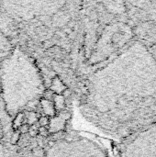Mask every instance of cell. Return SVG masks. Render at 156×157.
Returning a JSON list of instances; mask_svg holds the SVG:
<instances>
[{
  "mask_svg": "<svg viewBox=\"0 0 156 157\" xmlns=\"http://www.w3.org/2000/svg\"><path fill=\"white\" fill-rule=\"evenodd\" d=\"M88 107L105 132L122 140L156 122V59L133 40L91 75Z\"/></svg>",
  "mask_w": 156,
  "mask_h": 157,
  "instance_id": "6da1fadb",
  "label": "cell"
},
{
  "mask_svg": "<svg viewBox=\"0 0 156 157\" xmlns=\"http://www.w3.org/2000/svg\"><path fill=\"white\" fill-rule=\"evenodd\" d=\"M0 88L6 109L12 117L45 91L39 69L19 48L10 52L0 64Z\"/></svg>",
  "mask_w": 156,
  "mask_h": 157,
  "instance_id": "7a4b0ae2",
  "label": "cell"
},
{
  "mask_svg": "<svg viewBox=\"0 0 156 157\" xmlns=\"http://www.w3.org/2000/svg\"><path fill=\"white\" fill-rule=\"evenodd\" d=\"M125 6L135 40L151 50L156 45V1H125Z\"/></svg>",
  "mask_w": 156,
  "mask_h": 157,
  "instance_id": "3957f363",
  "label": "cell"
},
{
  "mask_svg": "<svg viewBox=\"0 0 156 157\" xmlns=\"http://www.w3.org/2000/svg\"><path fill=\"white\" fill-rule=\"evenodd\" d=\"M44 157H108L94 141L81 136L61 139L45 152Z\"/></svg>",
  "mask_w": 156,
  "mask_h": 157,
  "instance_id": "277c9868",
  "label": "cell"
},
{
  "mask_svg": "<svg viewBox=\"0 0 156 157\" xmlns=\"http://www.w3.org/2000/svg\"><path fill=\"white\" fill-rule=\"evenodd\" d=\"M119 157H156V122L122 140Z\"/></svg>",
  "mask_w": 156,
  "mask_h": 157,
  "instance_id": "5b68a950",
  "label": "cell"
},
{
  "mask_svg": "<svg viewBox=\"0 0 156 157\" xmlns=\"http://www.w3.org/2000/svg\"><path fill=\"white\" fill-rule=\"evenodd\" d=\"M69 117V113L67 112H61L58 116H54L50 120L49 122V132L51 133H58L61 132L64 127H65V123L68 120Z\"/></svg>",
  "mask_w": 156,
  "mask_h": 157,
  "instance_id": "8992f818",
  "label": "cell"
},
{
  "mask_svg": "<svg viewBox=\"0 0 156 157\" xmlns=\"http://www.w3.org/2000/svg\"><path fill=\"white\" fill-rule=\"evenodd\" d=\"M40 106H41V109L43 110V112L45 113L46 117L49 116V117H54L55 114H56V109L54 108V105L52 103V101L51 100H48V99H45V98H41L40 99Z\"/></svg>",
  "mask_w": 156,
  "mask_h": 157,
  "instance_id": "52a82bcc",
  "label": "cell"
},
{
  "mask_svg": "<svg viewBox=\"0 0 156 157\" xmlns=\"http://www.w3.org/2000/svg\"><path fill=\"white\" fill-rule=\"evenodd\" d=\"M67 89L66 86L61 81V79L57 76H55L52 81H51V85L50 86V90L53 93H55V95H62L65 90Z\"/></svg>",
  "mask_w": 156,
  "mask_h": 157,
  "instance_id": "ba28073f",
  "label": "cell"
},
{
  "mask_svg": "<svg viewBox=\"0 0 156 157\" xmlns=\"http://www.w3.org/2000/svg\"><path fill=\"white\" fill-rule=\"evenodd\" d=\"M52 103L54 105V108L56 110H63L65 108V98L63 95H55L52 98Z\"/></svg>",
  "mask_w": 156,
  "mask_h": 157,
  "instance_id": "9c48e42d",
  "label": "cell"
},
{
  "mask_svg": "<svg viewBox=\"0 0 156 157\" xmlns=\"http://www.w3.org/2000/svg\"><path fill=\"white\" fill-rule=\"evenodd\" d=\"M23 118H24V115L21 112L16 115L14 121H13V127L14 129H16V131L18 130L21 125H23Z\"/></svg>",
  "mask_w": 156,
  "mask_h": 157,
  "instance_id": "30bf717a",
  "label": "cell"
},
{
  "mask_svg": "<svg viewBox=\"0 0 156 157\" xmlns=\"http://www.w3.org/2000/svg\"><path fill=\"white\" fill-rule=\"evenodd\" d=\"M38 121V116L35 112H29V125L32 126Z\"/></svg>",
  "mask_w": 156,
  "mask_h": 157,
  "instance_id": "8fae6325",
  "label": "cell"
},
{
  "mask_svg": "<svg viewBox=\"0 0 156 157\" xmlns=\"http://www.w3.org/2000/svg\"><path fill=\"white\" fill-rule=\"evenodd\" d=\"M19 138H20V132L17 130L15 132H13V134H12V136H11V139H10L11 144H16L18 142Z\"/></svg>",
  "mask_w": 156,
  "mask_h": 157,
  "instance_id": "7c38bea8",
  "label": "cell"
},
{
  "mask_svg": "<svg viewBox=\"0 0 156 157\" xmlns=\"http://www.w3.org/2000/svg\"><path fill=\"white\" fill-rule=\"evenodd\" d=\"M49 122H50V120L44 116V117H40L39 119V124H40V127H46L49 125Z\"/></svg>",
  "mask_w": 156,
  "mask_h": 157,
  "instance_id": "4fadbf2b",
  "label": "cell"
},
{
  "mask_svg": "<svg viewBox=\"0 0 156 157\" xmlns=\"http://www.w3.org/2000/svg\"><path fill=\"white\" fill-rule=\"evenodd\" d=\"M35 125H36V124L30 126V128H29V135L32 136V137H35V136H37V135L39 134V128L36 127Z\"/></svg>",
  "mask_w": 156,
  "mask_h": 157,
  "instance_id": "5bb4252c",
  "label": "cell"
},
{
  "mask_svg": "<svg viewBox=\"0 0 156 157\" xmlns=\"http://www.w3.org/2000/svg\"><path fill=\"white\" fill-rule=\"evenodd\" d=\"M29 126H28L27 124H23V125L20 126V128H19L17 131H18L20 133H26V132H29Z\"/></svg>",
  "mask_w": 156,
  "mask_h": 157,
  "instance_id": "9a60e30c",
  "label": "cell"
},
{
  "mask_svg": "<svg viewBox=\"0 0 156 157\" xmlns=\"http://www.w3.org/2000/svg\"><path fill=\"white\" fill-rule=\"evenodd\" d=\"M49 131L46 129V127H39V133L41 136H46L48 134Z\"/></svg>",
  "mask_w": 156,
  "mask_h": 157,
  "instance_id": "2e32d148",
  "label": "cell"
},
{
  "mask_svg": "<svg viewBox=\"0 0 156 157\" xmlns=\"http://www.w3.org/2000/svg\"><path fill=\"white\" fill-rule=\"evenodd\" d=\"M151 51H152V52L154 53V57H155V59H156V45L154 47V48H152V49H151Z\"/></svg>",
  "mask_w": 156,
  "mask_h": 157,
  "instance_id": "e0dca14e",
  "label": "cell"
}]
</instances>
